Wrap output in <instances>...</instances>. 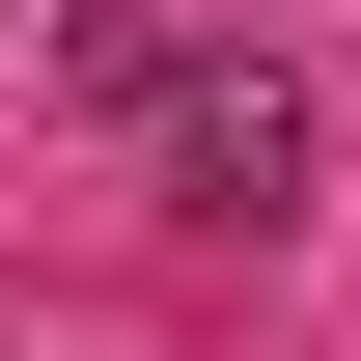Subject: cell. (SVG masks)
<instances>
[{
	"mask_svg": "<svg viewBox=\"0 0 361 361\" xmlns=\"http://www.w3.org/2000/svg\"><path fill=\"white\" fill-rule=\"evenodd\" d=\"M167 195H195V223H306V84H278V56H195V84H167Z\"/></svg>",
	"mask_w": 361,
	"mask_h": 361,
	"instance_id": "cell-1",
	"label": "cell"
},
{
	"mask_svg": "<svg viewBox=\"0 0 361 361\" xmlns=\"http://www.w3.org/2000/svg\"><path fill=\"white\" fill-rule=\"evenodd\" d=\"M195 28H250V0H195Z\"/></svg>",
	"mask_w": 361,
	"mask_h": 361,
	"instance_id": "cell-2",
	"label": "cell"
}]
</instances>
